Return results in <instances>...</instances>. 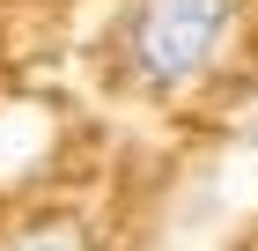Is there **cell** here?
I'll return each mask as SVG.
<instances>
[{
	"mask_svg": "<svg viewBox=\"0 0 258 251\" xmlns=\"http://www.w3.org/2000/svg\"><path fill=\"white\" fill-rule=\"evenodd\" d=\"M236 0H148L133 22V74L140 89H184L192 74H207L229 37Z\"/></svg>",
	"mask_w": 258,
	"mask_h": 251,
	"instance_id": "obj_1",
	"label": "cell"
},
{
	"mask_svg": "<svg viewBox=\"0 0 258 251\" xmlns=\"http://www.w3.org/2000/svg\"><path fill=\"white\" fill-rule=\"evenodd\" d=\"M15 251H81V236L74 229H30V236H15Z\"/></svg>",
	"mask_w": 258,
	"mask_h": 251,
	"instance_id": "obj_2",
	"label": "cell"
}]
</instances>
